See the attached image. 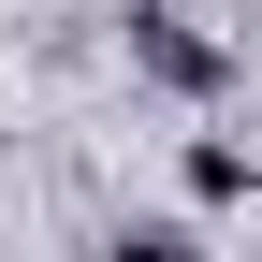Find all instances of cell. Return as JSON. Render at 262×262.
Listing matches in <instances>:
<instances>
[{
    "label": "cell",
    "mask_w": 262,
    "mask_h": 262,
    "mask_svg": "<svg viewBox=\"0 0 262 262\" xmlns=\"http://www.w3.org/2000/svg\"><path fill=\"white\" fill-rule=\"evenodd\" d=\"M131 44H146V73H175V88H219V58H204V44H189V29H175V15H131Z\"/></svg>",
    "instance_id": "6da1fadb"
},
{
    "label": "cell",
    "mask_w": 262,
    "mask_h": 262,
    "mask_svg": "<svg viewBox=\"0 0 262 262\" xmlns=\"http://www.w3.org/2000/svg\"><path fill=\"white\" fill-rule=\"evenodd\" d=\"M117 262H189V233H117Z\"/></svg>",
    "instance_id": "7a4b0ae2"
}]
</instances>
